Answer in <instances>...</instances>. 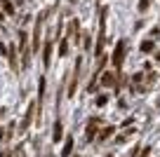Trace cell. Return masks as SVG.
I'll return each mask as SVG.
<instances>
[{
	"label": "cell",
	"mask_w": 160,
	"mask_h": 157,
	"mask_svg": "<svg viewBox=\"0 0 160 157\" xmlns=\"http://www.w3.org/2000/svg\"><path fill=\"white\" fill-rule=\"evenodd\" d=\"M104 45H106V10H101V17H99V42H97V56H101L104 52Z\"/></svg>",
	"instance_id": "obj_1"
},
{
	"label": "cell",
	"mask_w": 160,
	"mask_h": 157,
	"mask_svg": "<svg viewBox=\"0 0 160 157\" xmlns=\"http://www.w3.org/2000/svg\"><path fill=\"white\" fill-rule=\"evenodd\" d=\"M125 47H127L125 40H120V42L115 45V52H113V66H115V68H120L122 61H125Z\"/></svg>",
	"instance_id": "obj_2"
},
{
	"label": "cell",
	"mask_w": 160,
	"mask_h": 157,
	"mask_svg": "<svg viewBox=\"0 0 160 157\" xmlns=\"http://www.w3.org/2000/svg\"><path fill=\"white\" fill-rule=\"evenodd\" d=\"M80 66H82V59H75V70H73V78H71L68 84V96H73L75 89H78V75H80Z\"/></svg>",
	"instance_id": "obj_3"
},
{
	"label": "cell",
	"mask_w": 160,
	"mask_h": 157,
	"mask_svg": "<svg viewBox=\"0 0 160 157\" xmlns=\"http://www.w3.org/2000/svg\"><path fill=\"white\" fill-rule=\"evenodd\" d=\"M47 17V12H42V14L38 17V21H35V33H33V52L38 49V42H40V28H42V19Z\"/></svg>",
	"instance_id": "obj_4"
},
{
	"label": "cell",
	"mask_w": 160,
	"mask_h": 157,
	"mask_svg": "<svg viewBox=\"0 0 160 157\" xmlns=\"http://www.w3.org/2000/svg\"><path fill=\"white\" fill-rule=\"evenodd\" d=\"M94 134H97V120H90V124H87V129H85V138H87V141H92Z\"/></svg>",
	"instance_id": "obj_5"
},
{
	"label": "cell",
	"mask_w": 160,
	"mask_h": 157,
	"mask_svg": "<svg viewBox=\"0 0 160 157\" xmlns=\"http://www.w3.org/2000/svg\"><path fill=\"white\" fill-rule=\"evenodd\" d=\"M50 52H52V42H45V47H42V66H50Z\"/></svg>",
	"instance_id": "obj_6"
},
{
	"label": "cell",
	"mask_w": 160,
	"mask_h": 157,
	"mask_svg": "<svg viewBox=\"0 0 160 157\" xmlns=\"http://www.w3.org/2000/svg\"><path fill=\"white\" fill-rule=\"evenodd\" d=\"M101 84H104V87H113L115 84V75L113 73H104L101 75Z\"/></svg>",
	"instance_id": "obj_7"
},
{
	"label": "cell",
	"mask_w": 160,
	"mask_h": 157,
	"mask_svg": "<svg viewBox=\"0 0 160 157\" xmlns=\"http://www.w3.org/2000/svg\"><path fill=\"white\" fill-rule=\"evenodd\" d=\"M10 66L14 70H19V61H17V49H14V45L10 47Z\"/></svg>",
	"instance_id": "obj_8"
},
{
	"label": "cell",
	"mask_w": 160,
	"mask_h": 157,
	"mask_svg": "<svg viewBox=\"0 0 160 157\" xmlns=\"http://www.w3.org/2000/svg\"><path fill=\"white\" fill-rule=\"evenodd\" d=\"M71 150H73V138H66V143H64V150H61V157H71Z\"/></svg>",
	"instance_id": "obj_9"
},
{
	"label": "cell",
	"mask_w": 160,
	"mask_h": 157,
	"mask_svg": "<svg viewBox=\"0 0 160 157\" xmlns=\"http://www.w3.org/2000/svg\"><path fill=\"white\" fill-rule=\"evenodd\" d=\"M33 110H35V108H33V103H31V106H28V113H26V117H24V124H21L24 129L31 124V115H33Z\"/></svg>",
	"instance_id": "obj_10"
},
{
	"label": "cell",
	"mask_w": 160,
	"mask_h": 157,
	"mask_svg": "<svg viewBox=\"0 0 160 157\" xmlns=\"http://www.w3.org/2000/svg\"><path fill=\"white\" fill-rule=\"evenodd\" d=\"M61 138V122L54 124V134H52V141H59Z\"/></svg>",
	"instance_id": "obj_11"
},
{
	"label": "cell",
	"mask_w": 160,
	"mask_h": 157,
	"mask_svg": "<svg viewBox=\"0 0 160 157\" xmlns=\"http://www.w3.org/2000/svg\"><path fill=\"white\" fill-rule=\"evenodd\" d=\"M68 54V42L66 40H61V45H59V56H66Z\"/></svg>",
	"instance_id": "obj_12"
},
{
	"label": "cell",
	"mask_w": 160,
	"mask_h": 157,
	"mask_svg": "<svg viewBox=\"0 0 160 157\" xmlns=\"http://www.w3.org/2000/svg\"><path fill=\"white\" fill-rule=\"evenodd\" d=\"M141 52H153V42H151V40H144V42H141Z\"/></svg>",
	"instance_id": "obj_13"
},
{
	"label": "cell",
	"mask_w": 160,
	"mask_h": 157,
	"mask_svg": "<svg viewBox=\"0 0 160 157\" xmlns=\"http://www.w3.org/2000/svg\"><path fill=\"white\" fill-rule=\"evenodd\" d=\"M113 131H115L113 127H106V129H101V138H108V136H111Z\"/></svg>",
	"instance_id": "obj_14"
},
{
	"label": "cell",
	"mask_w": 160,
	"mask_h": 157,
	"mask_svg": "<svg viewBox=\"0 0 160 157\" xmlns=\"http://www.w3.org/2000/svg\"><path fill=\"white\" fill-rule=\"evenodd\" d=\"M5 12L7 14H14V5H12V2H5Z\"/></svg>",
	"instance_id": "obj_15"
},
{
	"label": "cell",
	"mask_w": 160,
	"mask_h": 157,
	"mask_svg": "<svg viewBox=\"0 0 160 157\" xmlns=\"http://www.w3.org/2000/svg\"><path fill=\"white\" fill-rule=\"evenodd\" d=\"M139 10H148V0H139Z\"/></svg>",
	"instance_id": "obj_16"
},
{
	"label": "cell",
	"mask_w": 160,
	"mask_h": 157,
	"mask_svg": "<svg viewBox=\"0 0 160 157\" xmlns=\"http://www.w3.org/2000/svg\"><path fill=\"white\" fill-rule=\"evenodd\" d=\"M97 106H106V96H99V98H97Z\"/></svg>",
	"instance_id": "obj_17"
},
{
	"label": "cell",
	"mask_w": 160,
	"mask_h": 157,
	"mask_svg": "<svg viewBox=\"0 0 160 157\" xmlns=\"http://www.w3.org/2000/svg\"><path fill=\"white\" fill-rule=\"evenodd\" d=\"M17 157H26V152H24V148H19V150H17Z\"/></svg>",
	"instance_id": "obj_18"
},
{
	"label": "cell",
	"mask_w": 160,
	"mask_h": 157,
	"mask_svg": "<svg viewBox=\"0 0 160 157\" xmlns=\"http://www.w3.org/2000/svg\"><path fill=\"white\" fill-rule=\"evenodd\" d=\"M148 152H151V150H148V148H146V150L141 152V157H148Z\"/></svg>",
	"instance_id": "obj_19"
},
{
	"label": "cell",
	"mask_w": 160,
	"mask_h": 157,
	"mask_svg": "<svg viewBox=\"0 0 160 157\" xmlns=\"http://www.w3.org/2000/svg\"><path fill=\"white\" fill-rule=\"evenodd\" d=\"M0 157H5V152H0Z\"/></svg>",
	"instance_id": "obj_20"
}]
</instances>
